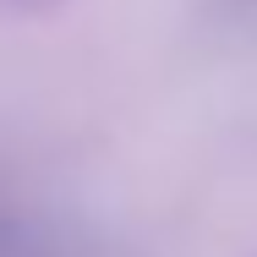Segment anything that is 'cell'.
Here are the masks:
<instances>
[{"label":"cell","mask_w":257,"mask_h":257,"mask_svg":"<svg viewBox=\"0 0 257 257\" xmlns=\"http://www.w3.org/2000/svg\"><path fill=\"white\" fill-rule=\"evenodd\" d=\"M6 6H17V11H44V6H55V0H6Z\"/></svg>","instance_id":"6da1fadb"}]
</instances>
